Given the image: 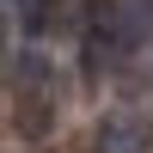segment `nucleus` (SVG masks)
<instances>
[{
	"mask_svg": "<svg viewBox=\"0 0 153 153\" xmlns=\"http://www.w3.org/2000/svg\"><path fill=\"white\" fill-rule=\"evenodd\" d=\"M98 147H104V153H147V129H141V117L110 110L104 129H98Z\"/></svg>",
	"mask_w": 153,
	"mask_h": 153,
	"instance_id": "f03ea898",
	"label": "nucleus"
},
{
	"mask_svg": "<svg viewBox=\"0 0 153 153\" xmlns=\"http://www.w3.org/2000/svg\"><path fill=\"white\" fill-rule=\"evenodd\" d=\"M61 19V0H25V12H19V25H25V37H49V25Z\"/></svg>",
	"mask_w": 153,
	"mask_h": 153,
	"instance_id": "7ed1b4c3",
	"label": "nucleus"
},
{
	"mask_svg": "<svg viewBox=\"0 0 153 153\" xmlns=\"http://www.w3.org/2000/svg\"><path fill=\"white\" fill-rule=\"evenodd\" d=\"M12 123H19L25 141H43L55 129V68H49V55L37 43L12 68Z\"/></svg>",
	"mask_w": 153,
	"mask_h": 153,
	"instance_id": "f257e3e1",
	"label": "nucleus"
}]
</instances>
